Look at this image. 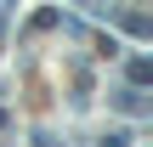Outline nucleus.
I'll return each instance as SVG.
<instances>
[{
	"label": "nucleus",
	"instance_id": "3",
	"mask_svg": "<svg viewBox=\"0 0 153 147\" xmlns=\"http://www.w3.org/2000/svg\"><path fill=\"white\" fill-rule=\"evenodd\" d=\"M119 23H125V28H131V34H136V40H142V34H148V17H142V11H125V17H119Z\"/></svg>",
	"mask_w": 153,
	"mask_h": 147
},
{
	"label": "nucleus",
	"instance_id": "1",
	"mask_svg": "<svg viewBox=\"0 0 153 147\" xmlns=\"http://www.w3.org/2000/svg\"><path fill=\"white\" fill-rule=\"evenodd\" d=\"M114 108H119V113H148V96H142V85H125V91H114Z\"/></svg>",
	"mask_w": 153,
	"mask_h": 147
},
{
	"label": "nucleus",
	"instance_id": "2",
	"mask_svg": "<svg viewBox=\"0 0 153 147\" xmlns=\"http://www.w3.org/2000/svg\"><path fill=\"white\" fill-rule=\"evenodd\" d=\"M125 74H131V85H148V79H153V62H148V57H131Z\"/></svg>",
	"mask_w": 153,
	"mask_h": 147
},
{
	"label": "nucleus",
	"instance_id": "4",
	"mask_svg": "<svg viewBox=\"0 0 153 147\" xmlns=\"http://www.w3.org/2000/svg\"><path fill=\"white\" fill-rule=\"evenodd\" d=\"M0 28H6V17H0Z\"/></svg>",
	"mask_w": 153,
	"mask_h": 147
}]
</instances>
